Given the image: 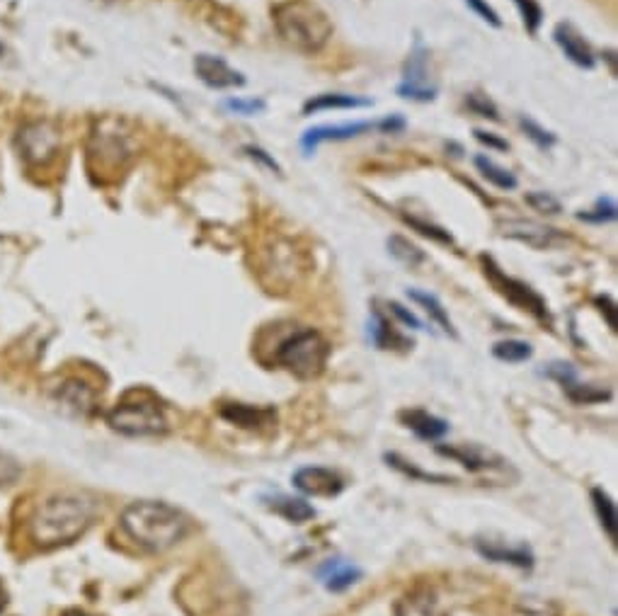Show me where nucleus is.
<instances>
[{
    "instance_id": "obj_12",
    "label": "nucleus",
    "mask_w": 618,
    "mask_h": 616,
    "mask_svg": "<svg viewBox=\"0 0 618 616\" xmlns=\"http://www.w3.org/2000/svg\"><path fill=\"white\" fill-rule=\"evenodd\" d=\"M379 129V122H347V124H323V127L308 129L303 134L301 146L306 151V156H311L313 151L325 141H347L354 136H362L366 131Z\"/></svg>"
},
{
    "instance_id": "obj_5",
    "label": "nucleus",
    "mask_w": 618,
    "mask_h": 616,
    "mask_svg": "<svg viewBox=\"0 0 618 616\" xmlns=\"http://www.w3.org/2000/svg\"><path fill=\"white\" fill-rule=\"evenodd\" d=\"M107 425L127 437H158L168 432V418L156 398L146 391H131L107 413Z\"/></svg>"
},
{
    "instance_id": "obj_32",
    "label": "nucleus",
    "mask_w": 618,
    "mask_h": 616,
    "mask_svg": "<svg viewBox=\"0 0 618 616\" xmlns=\"http://www.w3.org/2000/svg\"><path fill=\"white\" fill-rule=\"evenodd\" d=\"M526 204H529L534 211H539V214L548 216L560 214V209H563L560 199L553 197L551 192H529V195H526Z\"/></svg>"
},
{
    "instance_id": "obj_37",
    "label": "nucleus",
    "mask_w": 618,
    "mask_h": 616,
    "mask_svg": "<svg viewBox=\"0 0 618 616\" xmlns=\"http://www.w3.org/2000/svg\"><path fill=\"white\" fill-rule=\"evenodd\" d=\"M468 3V8L473 10V13H476L480 20H485L488 22V25H492V27H502V20H500V15L495 13V10L490 8L488 3H485V0H466Z\"/></svg>"
},
{
    "instance_id": "obj_10",
    "label": "nucleus",
    "mask_w": 618,
    "mask_h": 616,
    "mask_svg": "<svg viewBox=\"0 0 618 616\" xmlns=\"http://www.w3.org/2000/svg\"><path fill=\"white\" fill-rule=\"evenodd\" d=\"M500 233L505 238H512V241L526 243L531 248H553V245L563 243L565 236L558 233L551 226H543L539 221H526V219H509L500 224Z\"/></svg>"
},
{
    "instance_id": "obj_40",
    "label": "nucleus",
    "mask_w": 618,
    "mask_h": 616,
    "mask_svg": "<svg viewBox=\"0 0 618 616\" xmlns=\"http://www.w3.org/2000/svg\"><path fill=\"white\" fill-rule=\"evenodd\" d=\"M473 134H476V139L480 141V144H485V146H490V148H497V151H507V141L497 139V136L490 134V131L476 129V131H473Z\"/></svg>"
},
{
    "instance_id": "obj_4",
    "label": "nucleus",
    "mask_w": 618,
    "mask_h": 616,
    "mask_svg": "<svg viewBox=\"0 0 618 616\" xmlns=\"http://www.w3.org/2000/svg\"><path fill=\"white\" fill-rule=\"evenodd\" d=\"M131 134L134 131L127 129L124 119L107 117L95 124V129L90 131L88 144V161L90 168H93V175H100V178L117 175L134 161L136 144Z\"/></svg>"
},
{
    "instance_id": "obj_8",
    "label": "nucleus",
    "mask_w": 618,
    "mask_h": 616,
    "mask_svg": "<svg viewBox=\"0 0 618 616\" xmlns=\"http://www.w3.org/2000/svg\"><path fill=\"white\" fill-rule=\"evenodd\" d=\"M483 262H485V275L490 277V282L495 284V287L500 289V292L505 294L507 299L512 301V304H517L519 308H524V311L534 313V316L541 318V321H546V318H548L546 301H543L541 296L529 287V284L517 282V279L507 277L505 272H500V267H497L495 262L488 260V258H483Z\"/></svg>"
},
{
    "instance_id": "obj_42",
    "label": "nucleus",
    "mask_w": 618,
    "mask_h": 616,
    "mask_svg": "<svg viewBox=\"0 0 618 616\" xmlns=\"http://www.w3.org/2000/svg\"><path fill=\"white\" fill-rule=\"evenodd\" d=\"M66 616H90V614H80V612H73V614H66Z\"/></svg>"
},
{
    "instance_id": "obj_17",
    "label": "nucleus",
    "mask_w": 618,
    "mask_h": 616,
    "mask_svg": "<svg viewBox=\"0 0 618 616\" xmlns=\"http://www.w3.org/2000/svg\"><path fill=\"white\" fill-rule=\"evenodd\" d=\"M476 549L483 553L488 561L495 563H509V566L517 568H531L534 563V556L526 546H517V549H509V546L502 544V541H490V539H478Z\"/></svg>"
},
{
    "instance_id": "obj_39",
    "label": "nucleus",
    "mask_w": 618,
    "mask_h": 616,
    "mask_svg": "<svg viewBox=\"0 0 618 616\" xmlns=\"http://www.w3.org/2000/svg\"><path fill=\"white\" fill-rule=\"evenodd\" d=\"M391 311H393V316H396L400 323L408 325V328H410V325H412V328H415V330H420V328H422L420 318H417L412 311H408V308H403L400 304H396V301H391Z\"/></svg>"
},
{
    "instance_id": "obj_24",
    "label": "nucleus",
    "mask_w": 618,
    "mask_h": 616,
    "mask_svg": "<svg viewBox=\"0 0 618 616\" xmlns=\"http://www.w3.org/2000/svg\"><path fill=\"white\" fill-rule=\"evenodd\" d=\"M408 299L415 301V304H420L422 308L427 311V316L432 318L434 323L439 325V328L444 330V333H449L451 338H456V330H454V323H451L449 313L444 311V306L439 304V299L434 294H427V292H420V289H408Z\"/></svg>"
},
{
    "instance_id": "obj_35",
    "label": "nucleus",
    "mask_w": 618,
    "mask_h": 616,
    "mask_svg": "<svg viewBox=\"0 0 618 616\" xmlns=\"http://www.w3.org/2000/svg\"><path fill=\"white\" fill-rule=\"evenodd\" d=\"M223 107L236 114H243V117H253V114H260L267 110V102L260 100V98H250V100H243V98H228L226 102H223Z\"/></svg>"
},
{
    "instance_id": "obj_41",
    "label": "nucleus",
    "mask_w": 618,
    "mask_h": 616,
    "mask_svg": "<svg viewBox=\"0 0 618 616\" xmlns=\"http://www.w3.org/2000/svg\"><path fill=\"white\" fill-rule=\"evenodd\" d=\"M3 607H5V592L3 587H0V612H3Z\"/></svg>"
},
{
    "instance_id": "obj_31",
    "label": "nucleus",
    "mask_w": 618,
    "mask_h": 616,
    "mask_svg": "<svg viewBox=\"0 0 618 616\" xmlns=\"http://www.w3.org/2000/svg\"><path fill=\"white\" fill-rule=\"evenodd\" d=\"M512 3L519 8V15H522L526 30H529L531 34L539 32V27H541V22H543L541 5L536 3V0H512Z\"/></svg>"
},
{
    "instance_id": "obj_33",
    "label": "nucleus",
    "mask_w": 618,
    "mask_h": 616,
    "mask_svg": "<svg viewBox=\"0 0 618 616\" xmlns=\"http://www.w3.org/2000/svg\"><path fill=\"white\" fill-rule=\"evenodd\" d=\"M466 107L473 114H478V117L492 119V122H500V112H497L495 102H492L488 95H480V93H468L466 95Z\"/></svg>"
},
{
    "instance_id": "obj_6",
    "label": "nucleus",
    "mask_w": 618,
    "mask_h": 616,
    "mask_svg": "<svg viewBox=\"0 0 618 616\" xmlns=\"http://www.w3.org/2000/svg\"><path fill=\"white\" fill-rule=\"evenodd\" d=\"M330 357V345L318 330L303 328L279 342L274 362L299 379H316L323 374Z\"/></svg>"
},
{
    "instance_id": "obj_28",
    "label": "nucleus",
    "mask_w": 618,
    "mask_h": 616,
    "mask_svg": "<svg viewBox=\"0 0 618 616\" xmlns=\"http://www.w3.org/2000/svg\"><path fill=\"white\" fill-rule=\"evenodd\" d=\"M492 355L500 359V362L519 364L534 355V347L524 340H502L492 347Z\"/></svg>"
},
{
    "instance_id": "obj_19",
    "label": "nucleus",
    "mask_w": 618,
    "mask_h": 616,
    "mask_svg": "<svg viewBox=\"0 0 618 616\" xmlns=\"http://www.w3.org/2000/svg\"><path fill=\"white\" fill-rule=\"evenodd\" d=\"M400 418L417 437L432 439V442L434 439H442L449 432V422L437 418V415H429L427 410H405Z\"/></svg>"
},
{
    "instance_id": "obj_38",
    "label": "nucleus",
    "mask_w": 618,
    "mask_h": 616,
    "mask_svg": "<svg viewBox=\"0 0 618 616\" xmlns=\"http://www.w3.org/2000/svg\"><path fill=\"white\" fill-rule=\"evenodd\" d=\"M245 153H248L250 158H253V161H257V163H262V165H267V168L272 170V173H282V168H279V163L274 161V158L270 156V153L265 151V148H260V146H245L243 148Z\"/></svg>"
},
{
    "instance_id": "obj_22",
    "label": "nucleus",
    "mask_w": 618,
    "mask_h": 616,
    "mask_svg": "<svg viewBox=\"0 0 618 616\" xmlns=\"http://www.w3.org/2000/svg\"><path fill=\"white\" fill-rule=\"evenodd\" d=\"M221 415L226 420L236 422L240 427H260V425H270L274 413L272 410H262L253 406H243V403H231V406H223Z\"/></svg>"
},
{
    "instance_id": "obj_36",
    "label": "nucleus",
    "mask_w": 618,
    "mask_h": 616,
    "mask_svg": "<svg viewBox=\"0 0 618 616\" xmlns=\"http://www.w3.org/2000/svg\"><path fill=\"white\" fill-rule=\"evenodd\" d=\"M405 221H408L412 228H417V231H420L422 236L432 238V241H439V243H444V245L454 243V238H451L449 231H444V228H439V226H434V224H427V221L417 219V216H405Z\"/></svg>"
},
{
    "instance_id": "obj_25",
    "label": "nucleus",
    "mask_w": 618,
    "mask_h": 616,
    "mask_svg": "<svg viewBox=\"0 0 618 616\" xmlns=\"http://www.w3.org/2000/svg\"><path fill=\"white\" fill-rule=\"evenodd\" d=\"M473 163H476L478 173L483 175L485 180L490 182V185H495L497 190H514L517 187V178H514L512 173H509L507 168H502V165H497L492 158L488 156H476L473 158Z\"/></svg>"
},
{
    "instance_id": "obj_30",
    "label": "nucleus",
    "mask_w": 618,
    "mask_h": 616,
    "mask_svg": "<svg viewBox=\"0 0 618 616\" xmlns=\"http://www.w3.org/2000/svg\"><path fill=\"white\" fill-rule=\"evenodd\" d=\"M616 202L614 199H599L597 204H594V209L580 211L577 214V219L587 221V224H606V221H614L616 219Z\"/></svg>"
},
{
    "instance_id": "obj_16",
    "label": "nucleus",
    "mask_w": 618,
    "mask_h": 616,
    "mask_svg": "<svg viewBox=\"0 0 618 616\" xmlns=\"http://www.w3.org/2000/svg\"><path fill=\"white\" fill-rule=\"evenodd\" d=\"M56 398H59V403L66 410H71V413L76 415H90L95 410V401H97V393L90 389L85 381L80 379H68L61 384V389L56 391Z\"/></svg>"
},
{
    "instance_id": "obj_43",
    "label": "nucleus",
    "mask_w": 618,
    "mask_h": 616,
    "mask_svg": "<svg viewBox=\"0 0 618 616\" xmlns=\"http://www.w3.org/2000/svg\"><path fill=\"white\" fill-rule=\"evenodd\" d=\"M0 51H3V47H0Z\"/></svg>"
},
{
    "instance_id": "obj_27",
    "label": "nucleus",
    "mask_w": 618,
    "mask_h": 616,
    "mask_svg": "<svg viewBox=\"0 0 618 616\" xmlns=\"http://www.w3.org/2000/svg\"><path fill=\"white\" fill-rule=\"evenodd\" d=\"M388 253H391L400 265L410 267V270H415V267H420L422 262L427 260V255L422 253L415 243H410L408 238H403V236L388 238Z\"/></svg>"
},
{
    "instance_id": "obj_26",
    "label": "nucleus",
    "mask_w": 618,
    "mask_h": 616,
    "mask_svg": "<svg viewBox=\"0 0 618 616\" xmlns=\"http://www.w3.org/2000/svg\"><path fill=\"white\" fill-rule=\"evenodd\" d=\"M592 503H594V510H597L599 522H602V527L606 529V534L611 536V541H616L618 539V515H616L614 500H611L602 488H594Z\"/></svg>"
},
{
    "instance_id": "obj_3",
    "label": "nucleus",
    "mask_w": 618,
    "mask_h": 616,
    "mask_svg": "<svg viewBox=\"0 0 618 616\" xmlns=\"http://www.w3.org/2000/svg\"><path fill=\"white\" fill-rule=\"evenodd\" d=\"M272 20L282 42L301 54H318L333 37V22L311 0H284L272 10Z\"/></svg>"
},
{
    "instance_id": "obj_20",
    "label": "nucleus",
    "mask_w": 618,
    "mask_h": 616,
    "mask_svg": "<svg viewBox=\"0 0 618 616\" xmlns=\"http://www.w3.org/2000/svg\"><path fill=\"white\" fill-rule=\"evenodd\" d=\"M374 102L366 98H357V95H345V93H323L311 98L303 105V114H316V112H328V110H357V107H371Z\"/></svg>"
},
{
    "instance_id": "obj_34",
    "label": "nucleus",
    "mask_w": 618,
    "mask_h": 616,
    "mask_svg": "<svg viewBox=\"0 0 618 616\" xmlns=\"http://www.w3.org/2000/svg\"><path fill=\"white\" fill-rule=\"evenodd\" d=\"M519 127L524 129V134L529 136V139L534 141L539 148H551L555 144V134H551L548 129H543L539 122H534V119L519 117Z\"/></svg>"
},
{
    "instance_id": "obj_11",
    "label": "nucleus",
    "mask_w": 618,
    "mask_h": 616,
    "mask_svg": "<svg viewBox=\"0 0 618 616\" xmlns=\"http://www.w3.org/2000/svg\"><path fill=\"white\" fill-rule=\"evenodd\" d=\"M194 73L204 85L214 90H228V88H243L245 76L236 71L233 66H228V61H223L221 56L211 54H199L194 59Z\"/></svg>"
},
{
    "instance_id": "obj_9",
    "label": "nucleus",
    "mask_w": 618,
    "mask_h": 616,
    "mask_svg": "<svg viewBox=\"0 0 618 616\" xmlns=\"http://www.w3.org/2000/svg\"><path fill=\"white\" fill-rule=\"evenodd\" d=\"M427 51L422 44H417L415 51L410 54L408 64H405L403 71V83L398 85V95L405 100H415V102H429L437 98V85L429 83L427 76Z\"/></svg>"
},
{
    "instance_id": "obj_2",
    "label": "nucleus",
    "mask_w": 618,
    "mask_h": 616,
    "mask_svg": "<svg viewBox=\"0 0 618 616\" xmlns=\"http://www.w3.org/2000/svg\"><path fill=\"white\" fill-rule=\"evenodd\" d=\"M119 527L139 549L163 553L185 539L190 532V519L185 512L160 500H136L122 510Z\"/></svg>"
},
{
    "instance_id": "obj_18",
    "label": "nucleus",
    "mask_w": 618,
    "mask_h": 616,
    "mask_svg": "<svg viewBox=\"0 0 618 616\" xmlns=\"http://www.w3.org/2000/svg\"><path fill=\"white\" fill-rule=\"evenodd\" d=\"M437 452L449 456V459L459 461V464H463L471 471H488L492 469V466L502 464V459H497L495 454L485 452V449H480V447H473V444H463V447H444V444H439Z\"/></svg>"
},
{
    "instance_id": "obj_29",
    "label": "nucleus",
    "mask_w": 618,
    "mask_h": 616,
    "mask_svg": "<svg viewBox=\"0 0 618 616\" xmlns=\"http://www.w3.org/2000/svg\"><path fill=\"white\" fill-rule=\"evenodd\" d=\"M369 335H371V340H374V345L379 347V350H388V347H393V342L398 340V335L393 333V325L388 323L379 311H374V318H371Z\"/></svg>"
},
{
    "instance_id": "obj_15",
    "label": "nucleus",
    "mask_w": 618,
    "mask_h": 616,
    "mask_svg": "<svg viewBox=\"0 0 618 616\" xmlns=\"http://www.w3.org/2000/svg\"><path fill=\"white\" fill-rule=\"evenodd\" d=\"M362 578V570L354 563L345 561V558H330L323 566L318 568V580L323 583L325 590L330 592H342L347 587H352L357 580Z\"/></svg>"
},
{
    "instance_id": "obj_23",
    "label": "nucleus",
    "mask_w": 618,
    "mask_h": 616,
    "mask_svg": "<svg viewBox=\"0 0 618 616\" xmlns=\"http://www.w3.org/2000/svg\"><path fill=\"white\" fill-rule=\"evenodd\" d=\"M267 505H270L277 515H282L284 519H289V522H294V524H303V522H308V519L316 517V510H313L306 500L289 498V495H277V498H270L267 500Z\"/></svg>"
},
{
    "instance_id": "obj_21",
    "label": "nucleus",
    "mask_w": 618,
    "mask_h": 616,
    "mask_svg": "<svg viewBox=\"0 0 618 616\" xmlns=\"http://www.w3.org/2000/svg\"><path fill=\"white\" fill-rule=\"evenodd\" d=\"M396 616H442L432 592L417 590L405 595L396 604Z\"/></svg>"
},
{
    "instance_id": "obj_1",
    "label": "nucleus",
    "mask_w": 618,
    "mask_h": 616,
    "mask_svg": "<svg viewBox=\"0 0 618 616\" xmlns=\"http://www.w3.org/2000/svg\"><path fill=\"white\" fill-rule=\"evenodd\" d=\"M97 512V500L83 493L51 495L27 522V536L37 549L54 551L61 546H71L80 536L93 527Z\"/></svg>"
},
{
    "instance_id": "obj_7",
    "label": "nucleus",
    "mask_w": 618,
    "mask_h": 616,
    "mask_svg": "<svg viewBox=\"0 0 618 616\" xmlns=\"http://www.w3.org/2000/svg\"><path fill=\"white\" fill-rule=\"evenodd\" d=\"M15 146L20 158L30 168H47L61 156L64 148V136L61 129L49 119H34V122L22 124L15 136Z\"/></svg>"
},
{
    "instance_id": "obj_14",
    "label": "nucleus",
    "mask_w": 618,
    "mask_h": 616,
    "mask_svg": "<svg viewBox=\"0 0 618 616\" xmlns=\"http://www.w3.org/2000/svg\"><path fill=\"white\" fill-rule=\"evenodd\" d=\"M553 39H555V44L563 49V54L568 56V61H572V64L587 68V71L589 68H594L592 49H589L585 37H582V34L577 32L570 22H560V25H555Z\"/></svg>"
},
{
    "instance_id": "obj_13",
    "label": "nucleus",
    "mask_w": 618,
    "mask_h": 616,
    "mask_svg": "<svg viewBox=\"0 0 618 616\" xmlns=\"http://www.w3.org/2000/svg\"><path fill=\"white\" fill-rule=\"evenodd\" d=\"M294 486L306 495H320V498H333L345 488V481L335 471L323 466H303L294 473Z\"/></svg>"
}]
</instances>
